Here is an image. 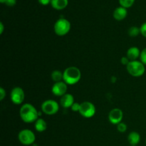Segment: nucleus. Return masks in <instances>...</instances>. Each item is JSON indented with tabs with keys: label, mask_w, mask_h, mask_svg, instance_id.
I'll return each mask as SVG.
<instances>
[{
	"label": "nucleus",
	"mask_w": 146,
	"mask_h": 146,
	"mask_svg": "<svg viewBox=\"0 0 146 146\" xmlns=\"http://www.w3.org/2000/svg\"><path fill=\"white\" fill-rule=\"evenodd\" d=\"M17 4V0H7L5 4L8 7H14Z\"/></svg>",
	"instance_id": "393cba45"
},
{
	"label": "nucleus",
	"mask_w": 146,
	"mask_h": 146,
	"mask_svg": "<svg viewBox=\"0 0 146 146\" xmlns=\"http://www.w3.org/2000/svg\"><path fill=\"white\" fill-rule=\"evenodd\" d=\"M68 89V85L64 81L56 82L53 85L51 88V92L56 96H63L66 94Z\"/></svg>",
	"instance_id": "9d476101"
},
{
	"label": "nucleus",
	"mask_w": 146,
	"mask_h": 146,
	"mask_svg": "<svg viewBox=\"0 0 146 146\" xmlns=\"http://www.w3.org/2000/svg\"><path fill=\"white\" fill-rule=\"evenodd\" d=\"M123 118V113L120 108H113L108 113V121L113 125L121 123Z\"/></svg>",
	"instance_id": "1a4fd4ad"
},
{
	"label": "nucleus",
	"mask_w": 146,
	"mask_h": 146,
	"mask_svg": "<svg viewBox=\"0 0 146 146\" xmlns=\"http://www.w3.org/2000/svg\"><path fill=\"white\" fill-rule=\"evenodd\" d=\"M127 15H128V11L127 9L124 8L123 7H118L114 10L113 14V18L117 21H122V20L125 19L126 18Z\"/></svg>",
	"instance_id": "f8f14e48"
},
{
	"label": "nucleus",
	"mask_w": 146,
	"mask_h": 146,
	"mask_svg": "<svg viewBox=\"0 0 146 146\" xmlns=\"http://www.w3.org/2000/svg\"><path fill=\"white\" fill-rule=\"evenodd\" d=\"M68 0H51V5L54 9L63 10L68 6Z\"/></svg>",
	"instance_id": "2eb2a0df"
},
{
	"label": "nucleus",
	"mask_w": 146,
	"mask_h": 146,
	"mask_svg": "<svg viewBox=\"0 0 146 146\" xmlns=\"http://www.w3.org/2000/svg\"><path fill=\"white\" fill-rule=\"evenodd\" d=\"M128 32V34H129L130 36L135 37L141 34V30H140L139 27H131V28H129Z\"/></svg>",
	"instance_id": "a211bd4d"
},
{
	"label": "nucleus",
	"mask_w": 146,
	"mask_h": 146,
	"mask_svg": "<svg viewBox=\"0 0 146 146\" xmlns=\"http://www.w3.org/2000/svg\"><path fill=\"white\" fill-rule=\"evenodd\" d=\"M21 119L27 123H35L38 118V112L36 108L30 104H24L19 110Z\"/></svg>",
	"instance_id": "f257e3e1"
},
{
	"label": "nucleus",
	"mask_w": 146,
	"mask_h": 146,
	"mask_svg": "<svg viewBox=\"0 0 146 146\" xmlns=\"http://www.w3.org/2000/svg\"><path fill=\"white\" fill-rule=\"evenodd\" d=\"M34 127H35L36 131L38 132L42 133L45 131L47 128V123L43 118H39L36 121L35 124H34Z\"/></svg>",
	"instance_id": "dca6fc26"
},
{
	"label": "nucleus",
	"mask_w": 146,
	"mask_h": 146,
	"mask_svg": "<svg viewBox=\"0 0 146 146\" xmlns=\"http://www.w3.org/2000/svg\"><path fill=\"white\" fill-rule=\"evenodd\" d=\"M96 112V109L94 104L89 101H84L80 106L79 113L86 118H90L94 116Z\"/></svg>",
	"instance_id": "0eeeda50"
},
{
	"label": "nucleus",
	"mask_w": 146,
	"mask_h": 146,
	"mask_svg": "<svg viewBox=\"0 0 146 146\" xmlns=\"http://www.w3.org/2000/svg\"><path fill=\"white\" fill-rule=\"evenodd\" d=\"M128 141L131 146H136L141 141V135L138 133L133 131L128 134Z\"/></svg>",
	"instance_id": "4468645a"
},
{
	"label": "nucleus",
	"mask_w": 146,
	"mask_h": 146,
	"mask_svg": "<svg viewBox=\"0 0 146 146\" xmlns=\"http://www.w3.org/2000/svg\"><path fill=\"white\" fill-rule=\"evenodd\" d=\"M63 81L67 85H74L78 83L81 78V72L78 68L76 66H69L63 72Z\"/></svg>",
	"instance_id": "f03ea898"
},
{
	"label": "nucleus",
	"mask_w": 146,
	"mask_h": 146,
	"mask_svg": "<svg viewBox=\"0 0 146 146\" xmlns=\"http://www.w3.org/2000/svg\"><path fill=\"white\" fill-rule=\"evenodd\" d=\"M145 144H146V139H145Z\"/></svg>",
	"instance_id": "c756f323"
},
{
	"label": "nucleus",
	"mask_w": 146,
	"mask_h": 146,
	"mask_svg": "<svg viewBox=\"0 0 146 146\" xmlns=\"http://www.w3.org/2000/svg\"><path fill=\"white\" fill-rule=\"evenodd\" d=\"M128 74L133 77L142 76L145 72V65L141 61H131L126 66Z\"/></svg>",
	"instance_id": "7ed1b4c3"
},
{
	"label": "nucleus",
	"mask_w": 146,
	"mask_h": 146,
	"mask_svg": "<svg viewBox=\"0 0 146 146\" xmlns=\"http://www.w3.org/2000/svg\"><path fill=\"white\" fill-rule=\"evenodd\" d=\"M58 110H59V105L54 100H46L41 104V111L46 115H55L56 113H58Z\"/></svg>",
	"instance_id": "423d86ee"
},
{
	"label": "nucleus",
	"mask_w": 146,
	"mask_h": 146,
	"mask_svg": "<svg viewBox=\"0 0 146 146\" xmlns=\"http://www.w3.org/2000/svg\"><path fill=\"white\" fill-rule=\"evenodd\" d=\"M6 1H7V0H0V2H1V4H5Z\"/></svg>",
	"instance_id": "c85d7f7f"
},
{
	"label": "nucleus",
	"mask_w": 146,
	"mask_h": 146,
	"mask_svg": "<svg viewBox=\"0 0 146 146\" xmlns=\"http://www.w3.org/2000/svg\"><path fill=\"white\" fill-rule=\"evenodd\" d=\"M10 98L11 102L16 105H20L22 104L25 98L24 91L21 87H14L10 94Z\"/></svg>",
	"instance_id": "6e6552de"
},
{
	"label": "nucleus",
	"mask_w": 146,
	"mask_h": 146,
	"mask_svg": "<svg viewBox=\"0 0 146 146\" xmlns=\"http://www.w3.org/2000/svg\"><path fill=\"white\" fill-rule=\"evenodd\" d=\"M117 130L120 133H125L127 131V125L124 123H120L117 125Z\"/></svg>",
	"instance_id": "aec40b11"
},
{
	"label": "nucleus",
	"mask_w": 146,
	"mask_h": 146,
	"mask_svg": "<svg viewBox=\"0 0 146 146\" xmlns=\"http://www.w3.org/2000/svg\"><path fill=\"white\" fill-rule=\"evenodd\" d=\"M140 61L144 64L146 65V48H143L141 51V55H140Z\"/></svg>",
	"instance_id": "412c9836"
},
{
	"label": "nucleus",
	"mask_w": 146,
	"mask_h": 146,
	"mask_svg": "<svg viewBox=\"0 0 146 146\" xmlns=\"http://www.w3.org/2000/svg\"><path fill=\"white\" fill-rule=\"evenodd\" d=\"M74 104V98L72 94H66L61 96L60 100V104L64 108H71L73 104Z\"/></svg>",
	"instance_id": "9b49d317"
},
{
	"label": "nucleus",
	"mask_w": 146,
	"mask_h": 146,
	"mask_svg": "<svg viewBox=\"0 0 146 146\" xmlns=\"http://www.w3.org/2000/svg\"><path fill=\"white\" fill-rule=\"evenodd\" d=\"M4 26L3 24V23L0 22V34H2L3 32H4Z\"/></svg>",
	"instance_id": "cd10ccee"
},
{
	"label": "nucleus",
	"mask_w": 146,
	"mask_h": 146,
	"mask_svg": "<svg viewBox=\"0 0 146 146\" xmlns=\"http://www.w3.org/2000/svg\"><path fill=\"white\" fill-rule=\"evenodd\" d=\"M38 1L40 4H41V5L46 6L48 5L49 4H51V0H38Z\"/></svg>",
	"instance_id": "bb28decb"
},
{
	"label": "nucleus",
	"mask_w": 146,
	"mask_h": 146,
	"mask_svg": "<svg viewBox=\"0 0 146 146\" xmlns=\"http://www.w3.org/2000/svg\"><path fill=\"white\" fill-rule=\"evenodd\" d=\"M18 139L22 145H30L35 142L36 135L31 130L23 129L19 133Z\"/></svg>",
	"instance_id": "39448f33"
},
{
	"label": "nucleus",
	"mask_w": 146,
	"mask_h": 146,
	"mask_svg": "<svg viewBox=\"0 0 146 146\" xmlns=\"http://www.w3.org/2000/svg\"><path fill=\"white\" fill-rule=\"evenodd\" d=\"M63 77H64V74H63V73L61 71L55 70V71H54L51 73V78H52V80L55 83L62 81Z\"/></svg>",
	"instance_id": "f3484780"
},
{
	"label": "nucleus",
	"mask_w": 146,
	"mask_h": 146,
	"mask_svg": "<svg viewBox=\"0 0 146 146\" xmlns=\"http://www.w3.org/2000/svg\"><path fill=\"white\" fill-rule=\"evenodd\" d=\"M5 97H6V91L2 88V87H1V88H0V101H2Z\"/></svg>",
	"instance_id": "b1692460"
},
{
	"label": "nucleus",
	"mask_w": 146,
	"mask_h": 146,
	"mask_svg": "<svg viewBox=\"0 0 146 146\" xmlns=\"http://www.w3.org/2000/svg\"><path fill=\"white\" fill-rule=\"evenodd\" d=\"M121 63H122V64L127 66L128 64H129L130 61H130L129 58H128L127 56H123V57H122V58H121Z\"/></svg>",
	"instance_id": "a878e982"
},
{
	"label": "nucleus",
	"mask_w": 146,
	"mask_h": 146,
	"mask_svg": "<svg viewBox=\"0 0 146 146\" xmlns=\"http://www.w3.org/2000/svg\"><path fill=\"white\" fill-rule=\"evenodd\" d=\"M80 106H81V104H78V103H76L74 102V104H73L72 106H71V110L74 112H79V109H80Z\"/></svg>",
	"instance_id": "5701e85b"
},
{
	"label": "nucleus",
	"mask_w": 146,
	"mask_h": 146,
	"mask_svg": "<svg viewBox=\"0 0 146 146\" xmlns=\"http://www.w3.org/2000/svg\"><path fill=\"white\" fill-rule=\"evenodd\" d=\"M140 55H141V51L136 46H132L129 48L126 53V56L131 61H136L138 58H140Z\"/></svg>",
	"instance_id": "ddd939ff"
},
{
	"label": "nucleus",
	"mask_w": 146,
	"mask_h": 146,
	"mask_svg": "<svg viewBox=\"0 0 146 146\" xmlns=\"http://www.w3.org/2000/svg\"><path fill=\"white\" fill-rule=\"evenodd\" d=\"M121 7H124L125 9L130 8L133 5L135 0H118Z\"/></svg>",
	"instance_id": "6ab92c4d"
},
{
	"label": "nucleus",
	"mask_w": 146,
	"mask_h": 146,
	"mask_svg": "<svg viewBox=\"0 0 146 146\" xmlns=\"http://www.w3.org/2000/svg\"><path fill=\"white\" fill-rule=\"evenodd\" d=\"M140 30H141V34L146 38V22L143 23L142 25L140 27Z\"/></svg>",
	"instance_id": "4be33fe9"
},
{
	"label": "nucleus",
	"mask_w": 146,
	"mask_h": 146,
	"mask_svg": "<svg viewBox=\"0 0 146 146\" xmlns=\"http://www.w3.org/2000/svg\"><path fill=\"white\" fill-rule=\"evenodd\" d=\"M71 23L66 19H58L54 24V32L59 36H63L68 34L71 30Z\"/></svg>",
	"instance_id": "20e7f679"
}]
</instances>
